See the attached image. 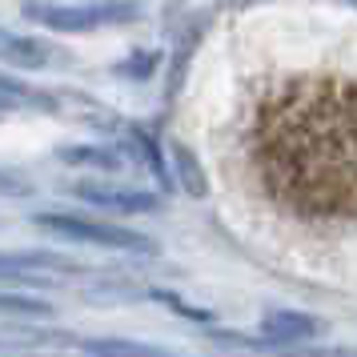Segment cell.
Wrapping results in <instances>:
<instances>
[{"mask_svg": "<svg viewBox=\"0 0 357 357\" xmlns=\"http://www.w3.org/2000/svg\"><path fill=\"white\" fill-rule=\"evenodd\" d=\"M253 169L265 193L301 217H357V105L293 100L257 121Z\"/></svg>", "mask_w": 357, "mask_h": 357, "instance_id": "1", "label": "cell"}, {"mask_svg": "<svg viewBox=\"0 0 357 357\" xmlns=\"http://www.w3.org/2000/svg\"><path fill=\"white\" fill-rule=\"evenodd\" d=\"M29 20L52 33H97V29H116L141 17L137 0H93V4H45V0H29L20 8Z\"/></svg>", "mask_w": 357, "mask_h": 357, "instance_id": "2", "label": "cell"}, {"mask_svg": "<svg viewBox=\"0 0 357 357\" xmlns=\"http://www.w3.org/2000/svg\"><path fill=\"white\" fill-rule=\"evenodd\" d=\"M33 221L45 229V233H56V237H65V241L121 249V253H157L153 237H145V233L113 225V221H93V217H81V213H36Z\"/></svg>", "mask_w": 357, "mask_h": 357, "instance_id": "3", "label": "cell"}, {"mask_svg": "<svg viewBox=\"0 0 357 357\" xmlns=\"http://www.w3.org/2000/svg\"><path fill=\"white\" fill-rule=\"evenodd\" d=\"M325 317L317 313H301V309H269L257 325V337L265 341V354L277 349H293V345H309V341L325 337Z\"/></svg>", "mask_w": 357, "mask_h": 357, "instance_id": "4", "label": "cell"}, {"mask_svg": "<svg viewBox=\"0 0 357 357\" xmlns=\"http://www.w3.org/2000/svg\"><path fill=\"white\" fill-rule=\"evenodd\" d=\"M73 193L81 197L84 205H93L100 213H157L161 197L145 193V189H125V185H100V181H81L73 185Z\"/></svg>", "mask_w": 357, "mask_h": 357, "instance_id": "5", "label": "cell"}, {"mask_svg": "<svg viewBox=\"0 0 357 357\" xmlns=\"http://www.w3.org/2000/svg\"><path fill=\"white\" fill-rule=\"evenodd\" d=\"M52 49L49 40H36V36H20V33H8L0 29V65L8 68H45L52 65Z\"/></svg>", "mask_w": 357, "mask_h": 357, "instance_id": "6", "label": "cell"}, {"mask_svg": "<svg viewBox=\"0 0 357 357\" xmlns=\"http://www.w3.org/2000/svg\"><path fill=\"white\" fill-rule=\"evenodd\" d=\"M89 357H181L161 345H145V341H125V337H89L81 341Z\"/></svg>", "mask_w": 357, "mask_h": 357, "instance_id": "7", "label": "cell"}, {"mask_svg": "<svg viewBox=\"0 0 357 357\" xmlns=\"http://www.w3.org/2000/svg\"><path fill=\"white\" fill-rule=\"evenodd\" d=\"M169 153H173V169H177V185L185 189L189 197H205L209 193V181H205V173H201V165H197V157L189 153L185 145H169Z\"/></svg>", "mask_w": 357, "mask_h": 357, "instance_id": "8", "label": "cell"}, {"mask_svg": "<svg viewBox=\"0 0 357 357\" xmlns=\"http://www.w3.org/2000/svg\"><path fill=\"white\" fill-rule=\"evenodd\" d=\"M0 93H4V97H13L20 109H45V113H56V109H61L52 93H45V89H33V84L17 81V77H8V73H0Z\"/></svg>", "mask_w": 357, "mask_h": 357, "instance_id": "9", "label": "cell"}, {"mask_svg": "<svg viewBox=\"0 0 357 357\" xmlns=\"http://www.w3.org/2000/svg\"><path fill=\"white\" fill-rule=\"evenodd\" d=\"M129 141H132V149L141 153V161L149 165V173L157 177V185H161L165 193H169V189H173V173H169V165H165V157H161V149H157V141H153L145 129H129Z\"/></svg>", "mask_w": 357, "mask_h": 357, "instance_id": "10", "label": "cell"}, {"mask_svg": "<svg viewBox=\"0 0 357 357\" xmlns=\"http://www.w3.org/2000/svg\"><path fill=\"white\" fill-rule=\"evenodd\" d=\"M61 161H68V165H89V169H105V173H116V169H121V157H116L113 149H97V145L61 149Z\"/></svg>", "mask_w": 357, "mask_h": 357, "instance_id": "11", "label": "cell"}, {"mask_svg": "<svg viewBox=\"0 0 357 357\" xmlns=\"http://www.w3.org/2000/svg\"><path fill=\"white\" fill-rule=\"evenodd\" d=\"M0 313L4 317H52V305L40 297H29V293L0 289Z\"/></svg>", "mask_w": 357, "mask_h": 357, "instance_id": "12", "label": "cell"}, {"mask_svg": "<svg viewBox=\"0 0 357 357\" xmlns=\"http://www.w3.org/2000/svg\"><path fill=\"white\" fill-rule=\"evenodd\" d=\"M29 193H33V185L20 177V173L0 169V197H29Z\"/></svg>", "mask_w": 357, "mask_h": 357, "instance_id": "13", "label": "cell"}, {"mask_svg": "<svg viewBox=\"0 0 357 357\" xmlns=\"http://www.w3.org/2000/svg\"><path fill=\"white\" fill-rule=\"evenodd\" d=\"M132 61H137V65H121L116 73H125V77H149V73L157 68V56H153V52H137Z\"/></svg>", "mask_w": 357, "mask_h": 357, "instance_id": "14", "label": "cell"}, {"mask_svg": "<svg viewBox=\"0 0 357 357\" xmlns=\"http://www.w3.org/2000/svg\"><path fill=\"white\" fill-rule=\"evenodd\" d=\"M345 4H354V8H357V0H345Z\"/></svg>", "mask_w": 357, "mask_h": 357, "instance_id": "15", "label": "cell"}]
</instances>
